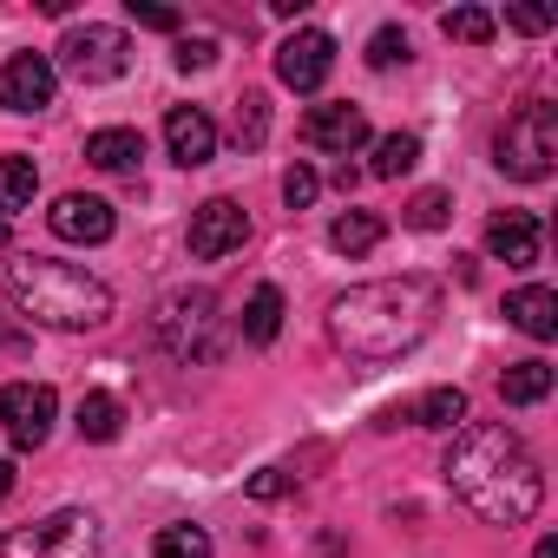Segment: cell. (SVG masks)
Returning <instances> with one entry per match:
<instances>
[{
    "mask_svg": "<svg viewBox=\"0 0 558 558\" xmlns=\"http://www.w3.org/2000/svg\"><path fill=\"white\" fill-rule=\"evenodd\" d=\"M440 473H447V486H453L486 525H506V532L525 525V519L545 506V473H538V460H532L525 440H519L512 427H499V421L460 427Z\"/></svg>",
    "mask_w": 558,
    "mask_h": 558,
    "instance_id": "obj_1",
    "label": "cell"
},
{
    "mask_svg": "<svg viewBox=\"0 0 558 558\" xmlns=\"http://www.w3.org/2000/svg\"><path fill=\"white\" fill-rule=\"evenodd\" d=\"M434 323H440L434 276H381V283H355L349 296L329 303V342L355 362H401L434 336Z\"/></svg>",
    "mask_w": 558,
    "mask_h": 558,
    "instance_id": "obj_2",
    "label": "cell"
},
{
    "mask_svg": "<svg viewBox=\"0 0 558 558\" xmlns=\"http://www.w3.org/2000/svg\"><path fill=\"white\" fill-rule=\"evenodd\" d=\"M0 296L21 316H34L40 329H66V336L112 323V290L93 269L60 263V256H8L0 263Z\"/></svg>",
    "mask_w": 558,
    "mask_h": 558,
    "instance_id": "obj_3",
    "label": "cell"
},
{
    "mask_svg": "<svg viewBox=\"0 0 558 558\" xmlns=\"http://www.w3.org/2000/svg\"><path fill=\"white\" fill-rule=\"evenodd\" d=\"M493 165H499L506 178H519V184L551 178V165H558V106H545V99L519 106V112L499 125V138H493Z\"/></svg>",
    "mask_w": 558,
    "mask_h": 558,
    "instance_id": "obj_4",
    "label": "cell"
},
{
    "mask_svg": "<svg viewBox=\"0 0 558 558\" xmlns=\"http://www.w3.org/2000/svg\"><path fill=\"white\" fill-rule=\"evenodd\" d=\"M0 558H99V519L66 506L0 538Z\"/></svg>",
    "mask_w": 558,
    "mask_h": 558,
    "instance_id": "obj_5",
    "label": "cell"
},
{
    "mask_svg": "<svg viewBox=\"0 0 558 558\" xmlns=\"http://www.w3.org/2000/svg\"><path fill=\"white\" fill-rule=\"evenodd\" d=\"M158 342L178 355V362H204L210 355V329H217V296L210 290H171L151 316Z\"/></svg>",
    "mask_w": 558,
    "mask_h": 558,
    "instance_id": "obj_6",
    "label": "cell"
},
{
    "mask_svg": "<svg viewBox=\"0 0 558 558\" xmlns=\"http://www.w3.org/2000/svg\"><path fill=\"white\" fill-rule=\"evenodd\" d=\"M60 66H66L80 86H106V80H119V73L132 66V40H125L119 27L86 21V27H73V34L60 40Z\"/></svg>",
    "mask_w": 558,
    "mask_h": 558,
    "instance_id": "obj_7",
    "label": "cell"
},
{
    "mask_svg": "<svg viewBox=\"0 0 558 558\" xmlns=\"http://www.w3.org/2000/svg\"><path fill=\"white\" fill-rule=\"evenodd\" d=\"M53 414H60V395H53L47 381H8V388H0V421H8L14 447H27V453L47 447Z\"/></svg>",
    "mask_w": 558,
    "mask_h": 558,
    "instance_id": "obj_8",
    "label": "cell"
},
{
    "mask_svg": "<svg viewBox=\"0 0 558 558\" xmlns=\"http://www.w3.org/2000/svg\"><path fill=\"white\" fill-rule=\"evenodd\" d=\"M243 236H250V217H243L236 197H204V204L191 210V230H184V243H191L197 263H217V256L243 250Z\"/></svg>",
    "mask_w": 558,
    "mask_h": 558,
    "instance_id": "obj_9",
    "label": "cell"
},
{
    "mask_svg": "<svg viewBox=\"0 0 558 558\" xmlns=\"http://www.w3.org/2000/svg\"><path fill=\"white\" fill-rule=\"evenodd\" d=\"M329 73H336V40L323 27H303V34H290L283 47H276V80H283L290 93H316Z\"/></svg>",
    "mask_w": 558,
    "mask_h": 558,
    "instance_id": "obj_10",
    "label": "cell"
},
{
    "mask_svg": "<svg viewBox=\"0 0 558 558\" xmlns=\"http://www.w3.org/2000/svg\"><path fill=\"white\" fill-rule=\"evenodd\" d=\"M60 93V73L47 53H14L8 66H0V106L8 112H47Z\"/></svg>",
    "mask_w": 558,
    "mask_h": 558,
    "instance_id": "obj_11",
    "label": "cell"
},
{
    "mask_svg": "<svg viewBox=\"0 0 558 558\" xmlns=\"http://www.w3.org/2000/svg\"><path fill=\"white\" fill-rule=\"evenodd\" d=\"M303 138H310L316 151L349 158L355 145H368V112H362V106H349V99H329V106H316V112L303 119Z\"/></svg>",
    "mask_w": 558,
    "mask_h": 558,
    "instance_id": "obj_12",
    "label": "cell"
},
{
    "mask_svg": "<svg viewBox=\"0 0 558 558\" xmlns=\"http://www.w3.org/2000/svg\"><path fill=\"white\" fill-rule=\"evenodd\" d=\"M165 151H171L184 171L210 165V158H217V125H210V112H204V106H171V112H165Z\"/></svg>",
    "mask_w": 558,
    "mask_h": 558,
    "instance_id": "obj_13",
    "label": "cell"
},
{
    "mask_svg": "<svg viewBox=\"0 0 558 558\" xmlns=\"http://www.w3.org/2000/svg\"><path fill=\"white\" fill-rule=\"evenodd\" d=\"M538 243H545V230H538L532 210H499L486 223V256L506 263V269H532L538 263Z\"/></svg>",
    "mask_w": 558,
    "mask_h": 558,
    "instance_id": "obj_14",
    "label": "cell"
},
{
    "mask_svg": "<svg viewBox=\"0 0 558 558\" xmlns=\"http://www.w3.org/2000/svg\"><path fill=\"white\" fill-rule=\"evenodd\" d=\"M47 223H53V236H66V243H106V236H112V204L93 197V191H66V197L47 210Z\"/></svg>",
    "mask_w": 558,
    "mask_h": 558,
    "instance_id": "obj_15",
    "label": "cell"
},
{
    "mask_svg": "<svg viewBox=\"0 0 558 558\" xmlns=\"http://www.w3.org/2000/svg\"><path fill=\"white\" fill-rule=\"evenodd\" d=\"M506 323L525 329L532 342H551V336H558V296H551L545 283H525V290L506 296Z\"/></svg>",
    "mask_w": 558,
    "mask_h": 558,
    "instance_id": "obj_16",
    "label": "cell"
},
{
    "mask_svg": "<svg viewBox=\"0 0 558 558\" xmlns=\"http://www.w3.org/2000/svg\"><path fill=\"white\" fill-rule=\"evenodd\" d=\"M86 165H99V171H138L145 165V138L138 132H125V125H106V132H93L86 138Z\"/></svg>",
    "mask_w": 558,
    "mask_h": 558,
    "instance_id": "obj_17",
    "label": "cell"
},
{
    "mask_svg": "<svg viewBox=\"0 0 558 558\" xmlns=\"http://www.w3.org/2000/svg\"><path fill=\"white\" fill-rule=\"evenodd\" d=\"M276 329H283V290L276 283H256L250 303H243V342H276Z\"/></svg>",
    "mask_w": 558,
    "mask_h": 558,
    "instance_id": "obj_18",
    "label": "cell"
},
{
    "mask_svg": "<svg viewBox=\"0 0 558 558\" xmlns=\"http://www.w3.org/2000/svg\"><path fill=\"white\" fill-rule=\"evenodd\" d=\"M499 395H506V408H538L545 395H551V362H512L506 375H499Z\"/></svg>",
    "mask_w": 558,
    "mask_h": 558,
    "instance_id": "obj_19",
    "label": "cell"
},
{
    "mask_svg": "<svg viewBox=\"0 0 558 558\" xmlns=\"http://www.w3.org/2000/svg\"><path fill=\"white\" fill-rule=\"evenodd\" d=\"M381 230H388V223H381L375 210H342V217L329 223V243H336L342 256H368V250L381 243Z\"/></svg>",
    "mask_w": 558,
    "mask_h": 558,
    "instance_id": "obj_20",
    "label": "cell"
},
{
    "mask_svg": "<svg viewBox=\"0 0 558 558\" xmlns=\"http://www.w3.org/2000/svg\"><path fill=\"white\" fill-rule=\"evenodd\" d=\"M408 421H421V427H434V434H460V427H466V395H460V388H434V395H421V408H414Z\"/></svg>",
    "mask_w": 558,
    "mask_h": 558,
    "instance_id": "obj_21",
    "label": "cell"
},
{
    "mask_svg": "<svg viewBox=\"0 0 558 558\" xmlns=\"http://www.w3.org/2000/svg\"><path fill=\"white\" fill-rule=\"evenodd\" d=\"M34 191H40L34 158L8 151V158H0V210H27V204H34Z\"/></svg>",
    "mask_w": 558,
    "mask_h": 558,
    "instance_id": "obj_22",
    "label": "cell"
},
{
    "mask_svg": "<svg viewBox=\"0 0 558 558\" xmlns=\"http://www.w3.org/2000/svg\"><path fill=\"white\" fill-rule=\"evenodd\" d=\"M119 427H125V408L112 401V395H80V440H119Z\"/></svg>",
    "mask_w": 558,
    "mask_h": 558,
    "instance_id": "obj_23",
    "label": "cell"
},
{
    "mask_svg": "<svg viewBox=\"0 0 558 558\" xmlns=\"http://www.w3.org/2000/svg\"><path fill=\"white\" fill-rule=\"evenodd\" d=\"M421 165V138L414 132H388V138H375V178H408Z\"/></svg>",
    "mask_w": 558,
    "mask_h": 558,
    "instance_id": "obj_24",
    "label": "cell"
},
{
    "mask_svg": "<svg viewBox=\"0 0 558 558\" xmlns=\"http://www.w3.org/2000/svg\"><path fill=\"white\" fill-rule=\"evenodd\" d=\"M440 34L460 40V47H486V40L499 34V21H493L486 8H453V14H440Z\"/></svg>",
    "mask_w": 558,
    "mask_h": 558,
    "instance_id": "obj_25",
    "label": "cell"
},
{
    "mask_svg": "<svg viewBox=\"0 0 558 558\" xmlns=\"http://www.w3.org/2000/svg\"><path fill=\"white\" fill-rule=\"evenodd\" d=\"M151 558H210V532L204 525H158Z\"/></svg>",
    "mask_w": 558,
    "mask_h": 558,
    "instance_id": "obj_26",
    "label": "cell"
},
{
    "mask_svg": "<svg viewBox=\"0 0 558 558\" xmlns=\"http://www.w3.org/2000/svg\"><path fill=\"white\" fill-rule=\"evenodd\" d=\"M447 217H453V197H447V191H414V197H408V210H401V223H408V230H440Z\"/></svg>",
    "mask_w": 558,
    "mask_h": 558,
    "instance_id": "obj_27",
    "label": "cell"
},
{
    "mask_svg": "<svg viewBox=\"0 0 558 558\" xmlns=\"http://www.w3.org/2000/svg\"><path fill=\"white\" fill-rule=\"evenodd\" d=\"M263 132H269V99L243 93V106H236V145H263Z\"/></svg>",
    "mask_w": 558,
    "mask_h": 558,
    "instance_id": "obj_28",
    "label": "cell"
},
{
    "mask_svg": "<svg viewBox=\"0 0 558 558\" xmlns=\"http://www.w3.org/2000/svg\"><path fill=\"white\" fill-rule=\"evenodd\" d=\"M395 60H408V34H401V27H381V34L368 40V66H375V73H388Z\"/></svg>",
    "mask_w": 558,
    "mask_h": 558,
    "instance_id": "obj_29",
    "label": "cell"
},
{
    "mask_svg": "<svg viewBox=\"0 0 558 558\" xmlns=\"http://www.w3.org/2000/svg\"><path fill=\"white\" fill-rule=\"evenodd\" d=\"M316 191H323V178H316L310 165H290V171H283V197H290V210H310Z\"/></svg>",
    "mask_w": 558,
    "mask_h": 558,
    "instance_id": "obj_30",
    "label": "cell"
},
{
    "mask_svg": "<svg viewBox=\"0 0 558 558\" xmlns=\"http://www.w3.org/2000/svg\"><path fill=\"white\" fill-rule=\"evenodd\" d=\"M171 60H178V73H204V66L217 60V40H204V34H197V40H178Z\"/></svg>",
    "mask_w": 558,
    "mask_h": 558,
    "instance_id": "obj_31",
    "label": "cell"
},
{
    "mask_svg": "<svg viewBox=\"0 0 558 558\" xmlns=\"http://www.w3.org/2000/svg\"><path fill=\"white\" fill-rule=\"evenodd\" d=\"M125 14H132L138 27H151V34H178V14H171V8H151V0H125Z\"/></svg>",
    "mask_w": 558,
    "mask_h": 558,
    "instance_id": "obj_32",
    "label": "cell"
},
{
    "mask_svg": "<svg viewBox=\"0 0 558 558\" xmlns=\"http://www.w3.org/2000/svg\"><path fill=\"white\" fill-rule=\"evenodd\" d=\"M283 493H290V473H276V466H263L250 480V499H283Z\"/></svg>",
    "mask_w": 558,
    "mask_h": 558,
    "instance_id": "obj_33",
    "label": "cell"
},
{
    "mask_svg": "<svg viewBox=\"0 0 558 558\" xmlns=\"http://www.w3.org/2000/svg\"><path fill=\"white\" fill-rule=\"evenodd\" d=\"M506 21H512L519 34H545V27H551V14H545V8H512Z\"/></svg>",
    "mask_w": 558,
    "mask_h": 558,
    "instance_id": "obj_34",
    "label": "cell"
},
{
    "mask_svg": "<svg viewBox=\"0 0 558 558\" xmlns=\"http://www.w3.org/2000/svg\"><path fill=\"white\" fill-rule=\"evenodd\" d=\"M532 558H558V538H551V532H545V538H538V545H532Z\"/></svg>",
    "mask_w": 558,
    "mask_h": 558,
    "instance_id": "obj_35",
    "label": "cell"
},
{
    "mask_svg": "<svg viewBox=\"0 0 558 558\" xmlns=\"http://www.w3.org/2000/svg\"><path fill=\"white\" fill-rule=\"evenodd\" d=\"M8 493H14V466H8V460H0V499H8Z\"/></svg>",
    "mask_w": 558,
    "mask_h": 558,
    "instance_id": "obj_36",
    "label": "cell"
},
{
    "mask_svg": "<svg viewBox=\"0 0 558 558\" xmlns=\"http://www.w3.org/2000/svg\"><path fill=\"white\" fill-rule=\"evenodd\" d=\"M0 349H21V336H14V329H8V323H0Z\"/></svg>",
    "mask_w": 558,
    "mask_h": 558,
    "instance_id": "obj_37",
    "label": "cell"
},
{
    "mask_svg": "<svg viewBox=\"0 0 558 558\" xmlns=\"http://www.w3.org/2000/svg\"><path fill=\"white\" fill-rule=\"evenodd\" d=\"M0 243H8V217H0Z\"/></svg>",
    "mask_w": 558,
    "mask_h": 558,
    "instance_id": "obj_38",
    "label": "cell"
}]
</instances>
